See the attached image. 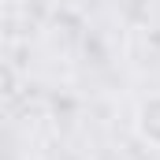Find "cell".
Returning <instances> with one entry per match:
<instances>
[{
    "label": "cell",
    "mask_w": 160,
    "mask_h": 160,
    "mask_svg": "<svg viewBox=\"0 0 160 160\" xmlns=\"http://www.w3.org/2000/svg\"><path fill=\"white\" fill-rule=\"evenodd\" d=\"M138 134L149 145H160V97H149L138 108Z\"/></svg>",
    "instance_id": "6da1fadb"
}]
</instances>
